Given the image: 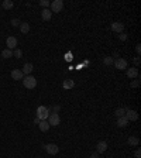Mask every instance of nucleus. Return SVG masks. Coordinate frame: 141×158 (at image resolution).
<instances>
[{"label":"nucleus","mask_w":141,"mask_h":158,"mask_svg":"<svg viewBox=\"0 0 141 158\" xmlns=\"http://www.w3.org/2000/svg\"><path fill=\"white\" fill-rule=\"evenodd\" d=\"M1 7L4 8V10H11V8L14 7V3H13L11 0H4V1L1 3Z\"/></svg>","instance_id":"nucleus-17"},{"label":"nucleus","mask_w":141,"mask_h":158,"mask_svg":"<svg viewBox=\"0 0 141 158\" xmlns=\"http://www.w3.org/2000/svg\"><path fill=\"white\" fill-rule=\"evenodd\" d=\"M49 7H51L49 8L51 13H59V11H62V8H63V1L62 0H54Z\"/></svg>","instance_id":"nucleus-3"},{"label":"nucleus","mask_w":141,"mask_h":158,"mask_svg":"<svg viewBox=\"0 0 141 158\" xmlns=\"http://www.w3.org/2000/svg\"><path fill=\"white\" fill-rule=\"evenodd\" d=\"M20 31H21V34H27V32L30 31V24L28 23H21L20 24Z\"/></svg>","instance_id":"nucleus-19"},{"label":"nucleus","mask_w":141,"mask_h":158,"mask_svg":"<svg viewBox=\"0 0 141 158\" xmlns=\"http://www.w3.org/2000/svg\"><path fill=\"white\" fill-rule=\"evenodd\" d=\"M113 62H114V61H113L111 56H104V58H103V63H104V65H113Z\"/></svg>","instance_id":"nucleus-23"},{"label":"nucleus","mask_w":141,"mask_h":158,"mask_svg":"<svg viewBox=\"0 0 141 158\" xmlns=\"http://www.w3.org/2000/svg\"><path fill=\"white\" fill-rule=\"evenodd\" d=\"M44 150L47 151L48 154H51V155H55V154H58V151H59V147L56 145V144H45L44 145Z\"/></svg>","instance_id":"nucleus-6"},{"label":"nucleus","mask_w":141,"mask_h":158,"mask_svg":"<svg viewBox=\"0 0 141 158\" xmlns=\"http://www.w3.org/2000/svg\"><path fill=\"white\" fill-rule=\"evenodd\" d=\"M135 51H137V54L140 55V52H141V47H140V44H138V45L135 47Z\"/></svg>","instance_id":"nucleus-31"},{"label":"nucleus","mask_w":141,"mask_h":158,"mask_svg":"<svg viewBox=\"0 0 141 158\" xmlns=\"http://www.w3.org/2000/svg\"><path fill=\"white\" fill-rule=\"evenodd\" d=\"M32 69H34L32 63L27 62V63H24V65H23V69H21V72H23L24 75H30V73L32 72Z\"/></svg>","instance_id":"nucleus-14"},{"label":"nucleus","mask_w":141,"mask_h":158,"mask_svg":"<svg viewBox=\"0 0 141 158\" xmlns=\"http://www.w3.org/2000/svg\"><path fill=\"white\" fill-rule=\"evenodd\" d=\"M49 124H48V121L47 120H41V121H39L38 123V128L39 130H41V131H42V133H45V131H48V130H49Z\"/></svg>","instance_id":"nucleus-15"},{"label":"nucleus","mask_w":141,"mask_h":158,"mask_svg":"<svg viewBox=\"0 0 141 158\" xmlns=\"http://www.w3.org/2000/svg\"><path fill=\"white\" fill-rule=\"evenodd\" d=\"M6 44H7V48L8 49H16L17 47V38L16 37H8L7 40H6Z\"/></svg>","instance_id":"nucleus-8"},{"label":"nucleus","mask_w":141,"mask_h":158,"mask_svg":"<svg viewBox=\"0 0 141 158\" xmlns=\"http://www.w3.org/2000/svg\"><path fill=\"white\" fill-rule=\"evenodd\" d=\"M39 6L44 7V8H48L49 6H51V3H49L48 0H41V1H39Z\"/></svg>","instance_id":"nucleus-25"},{"label":"nucleus","mask_w":141,"mask_h":158,"mask_svg":"<svg viewBox=\"0 0 141 158\" xmlns=\"http://www.w3.org/2000/svg\"><path fill=\"white\" fill-rule=\"evenodd\" d=\"M125 109V118L128 120V121H135L137 118H138V113L135 110H133V109H128V107H124Z\"/></svg>","instance_id":"nucleus-5"},{"label":"nucleus","mask_w":141,"mask_h":158,"mask_svg":"<svg viewBox=\"0 0 141 158\" xmlns=\"http://www.w3.org/2000/svg\"><path fill=\"white\" fill-rule=\"evenodd\" d=\"M111 30L114 32H121L124 30V24L120 23V21H114V23L111 24Z\"/></svg>","instance_id":"nucleus-11"},{"label":"nucleus","mask_w":141,"mask_h":158,"mask_svg":"<svg viewBox=\"0 0 141 158\" xmlns=\"http://www.w3.org/2000/svg\"><path fill=\"white\" fill-rule=\"evenodd\" d=\"M11 78L14 80H20V79L24 78V73L21 72V69H13L11 71Z\"/></svg>","instance_id":"nucleus-13"},{"label":"nucleus","mask_w":141,"mask_h":158,"mask_svg":"<svg viewBox=\"0 0 141 158\" xmlns=\"http://www.w3.org/2000/svg\"><path fill=\"white\" fill-rule=\"evenodd\" d=\"M23 85L27 89H34V87L37 86V79L34 78L32 75H27V76L23 78Z\"/></svg>","instance_id":"nucleus-1"},{"label":"nucleus","mask_w":141,"mask_h":158,"mask_svg":"<svg viewBox=\"0 0 141 158\" xmlns=\"http://www.w3.org/2000/svg\"><path fill=\"white\" fill-rule=\"evenodd\" d=\"M59 109H61V107H59L58 104H56V106H54V107H52V110H54V113H56V114H58V111H59Z\"/></svg>","instance_id":"nucleus-29"},{"label":"nucleus","mask_w":141,"mask_h":158,"mask_svg":"<svg viewBox=\"0 0 141 158\" xmlns=\"http://www.w3.org/2000/svg\"><path fill=\"white\" fill-rule=\"evenodd\" d=\"M48 124L49 126H58L59 123H61V117H59V114H56V113H49V116L47 118Z\"/></svg>","instance_id":"nucleus-4"},{"label":"nucleus","mask_w":141,"mask_h":158,"mask_svg":"<svg viewBox=\"0 0 141 158\" xmlns=\"http://www.w3.org/2000/svg\"><path fill=\"white\" fill-rule=\"evenodd\" d=\"M0 8H1V6H0Z\"/></svg>","instance_id":"nucleus-36"},{"label":"nucleus","mask_w":141,"mask_h":158,"mask_svg":"<svg viewBox=\"0 0 141 158\" xmlns=\"http://www.w3.org/2000/svg\"><path fill=\"white\" fill-rule=\"evenodd\" d=\"M138 86H140V80L138 79H135V80L131 82V87H138Z\"/></svg>","instance_id":"nucleus-27"},{"label":"nucleus","mask_w":141,"mask_h":158,"mask_svg":"<svg viewBox=\"0 0 141 158\" xmlns=\"http://www.w3.org/2000/svg\"><path fill=\"white\" fill-rule=\"evenodd\" d=\"M1 56H3V58H11V56H13V51L8 49V48H6V49L1 51Z\"/></svg>","instance_id":"nucleus-22"},{"label":"nucleus","mask_w":141,"mask_h":158,"mask_svg":"<svg viewBox=\"0 0 141 158\" xmlns=\"http://www.w3.org/2000/svg\"><path fill=\"white\" fill-rule=\"evenodd\" d=\"M62 86H63V89H72V87L75 86V82H73L72 79H65Z\"/></svg>","instance_id":"nucleus-18"},{"label":"nucleus","mask_w":141,"mask_h":158,"mask_svg":"<svg viewBox=\"0 0 141 158\" xmlns=\"http://www.w3.org/2000/svg\"><path fill=\"white\" fill-rule=\"evenodd\" d=\"M125 114V109L124 107H118V109H116V111H114V116H116V117H123V116H124Z\"/></svg>","instance_id":"nucleus-21"},{"label":"nucleus","mask_w":141,"mask_h":158,"mask_svg":"<svg viewBox=\"0 0 141 158\" xmlns=\"http://www.w3.org/2000/svg\"><path fill=\"white\" fill-rule=\"evenodd\" d=\"M120 40H123V41L127 40V35H125V34H120Z\"/></svg>","instance_id":"nucleus-32"},{"label":"nucleus","mask_w":141,"mask_h":158,"mask_svg":"<svg viewBox=\"0 0 141 158\" xmlns=\"http://www.w3.org/2000/svg\"><path fill=\"white\" fill-rule=\"evenodd\" d=\"M134 63H135V66H138V65H140V58H138V56L134 59Z\"/></svg>","instance_id":"nucleus-30"},{"label":"nucleus","mask_w":141,"mask_h":158,"mask_svg":"<svg viewBox=\"0 0 141 158\" xmlns=\"http://www.w3.org/2000/svg\"><path fill=\"white\" fill-rule=\"evenodd\" d=\"M39 121H41V120H39L38 117H35V118H34V123H35V124H38Z\"/></svg>","instance_id":"nucleus-34"},{"label":"nucleus","mask_w":141,"mask_h":158,"mask_svg":"<svg viewBox=\"0 0 141 158\" xmlns=\"http://www.w3.org/2000/svg\"><path fill=\"white\" fill-rule=\"evenodd\" d=\"M51 17H52L51 10H49V8H42V11H41V18H42L44 21H49Z\"/></svg>","instance_id":"nucleus-10"},{"label":"nucleus","mask_w":141,"mask_h":158,"mask_svg":"<svg viewBox=\"0 0 141 158\" xmlns=\"http://www.w3.org/2000/svg\"><path fill=\"white\" fill-rule=\"evenodd\" d=\"M138 75H140V73H138V69H137V68H127V76H128V78L130 79H135V78H138Z\"/></svg>","instance_id":"nucleus-9"},{"label":"nucleus","mask_w":141,"mask_h":158,"mask_svg":"<svg viewBox=\"0 0 141 158\" xmlns=\"http://www.w3.org/2000/svg\"><path fill=\"white\" fill-rule=\"evenodd\" d=\"M130 158H133V157H130Z\"/></svg>","instance_id":"nucleus-37"},{"label":"nucleus","mask_w":141,"mask_h":158,"mask_svg":"<svg viewBox=\"0 0 141 158\" xmlns=\"http://www.w3.org/2000/svg\"><path fill=\"white\" fill-rule=\"evenodd\" d=\"M127 142H128L130 145H133V147H137V145L140 144V138H138V137H135V135H130V137H128V140H127Z\"/></svg>","instance_id":"nucleus-16"},{"label":"nucleus","mask_w":141,"mask_h":158,"mask_svg":"<svg viewBox=\"0 0 141 158\" xmlns=\"http://www.w3.org/2000/svg\"><path fill=\"white\" fill-rule=\"evenodd\" d=\"M140 157H141V151H140V148H137L135 152H134V158H140Z\"/></svg>","instance_id":"nucleus-28"},{"label":"nucleus","mask_w":141,"mask_h":158,"mask_svg":"<svg viewBox=\"0 0 141 158\" xmlns=\"http://www.w3.org/2000/svg\"><path fill=\"white\" fill-rule=\"evenodd\" d=\"M127 124H128V120L125 118V116L117 118V126H118V127H125Z\"/></svg>","instance_id":"nucleus-20"},{"label":"nucleus","mask_w":141,"mask_h":158,"mask_svg":"<svg viewBox=\"0 0 141 158\" xmlns=\"http://www.w3.org/2000/svg\"><path fill=\"white\" fill-rule=\"evenodd\" d=\"M90 158H99V154H97V152H93V154L90 155Z\"/></svg>","instance_id":"nucleus-33"},{"label":"nucleus","mask_w":141,"mask_h":158,"mask_svg":"<svg viewBox=\"0 0 141 158\" xmlns=\"http://www.w3.org/2000/svg\"><path fill=\"white\" fill-rule=\"evenodd\" d=\"M37 158H42V157H37Z\"/></svg>","instance_id":"nucleus-35"},{"label":"nucleus","mask_w":141,"mask_h":158,"mask_svg":"<svg viewBox=\"0 0 141 158\" xmlns=\"http://www.w3.org/2000/svg\"><path fill=\"white\" fill-rule=\"evenodd\" d=\"M114 66L117 68V69H120V71H123V69H127V61L125 59H123V58H117L116 61H114Z\"/></svg>","instance_id":"nucleus-7"},{"label":"nucleus","mask_w":141,"mask_h":158,"mask_svg":"<svg viewBox=\"0 0 141 158\" xmlns=\"http://www.w3.org/2000/svg\"><path fill=\"white\" fill-rule=\"evenodd\" d=\"M35 114H37L35 117H38L39 120H47L48 116H49V109L45 107V106H39L37 111H35Z\"/></svg>","instance_id":"nucleus-2"},{"label":"nucleus","mask_w":141,"mask_h":158,"mask_svg":"<svg viewBox=\"0 0 141 158\" xmlns=\"http://www.w3.org/2000/svg\"><path fill=\"white\" fill-rule=\"evenodd\" d=\"M106 150H107V142L106 141L97 142V145H96V152H97V154H102V152H104Z\"/></svg>","instance_id":"nucleus-12"},{"label":"nucleus","mask_w":141,"mask_h":158,"mask_svg":"<svg viewBox=\"0 0 141 158\" xmlns=\"http://www.w3.org/2000/svg\"><path fill=\"white\" fill-rule=\"evenodd\" d=\"M20 24H21V21H20L18 18H13V20H11V25H14V27L20 25Z\"/></svg>","instance_id":"nucleus-26"},{"label":"nucleus","mask_w":141,"mask_h":158,"mask_svg":"<svg viewBox=\"0 0 141 158\" xmlns=\"http://www.w3.org/2000/svg\"><path fill=\"white\" fill-rule=\"evenodd\" d=\"M13 55L16 56V58H21V56H23V51L18 49V48H16V49L13 51Z\"/></svg>","instance_id":"nucleus-24"}]
</instances>
